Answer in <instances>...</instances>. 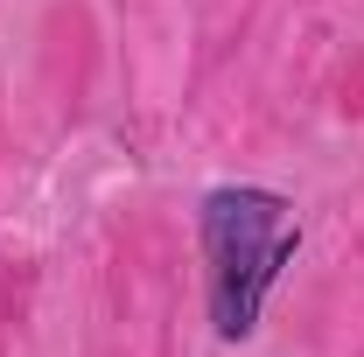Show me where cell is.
<instances>
[{
  "label": "cell",
  "mask_w": 364,
  "mask_h": 357,
  "mask_svg": "<svg viewBox=\"0 0 364 357\" xmlns=\"http://www.w3.org/2000/svg\"><path fill=\"white\" fill-rule=\"evenodd\" d=\"M294 245H301V224H294L287 196L252 189V182L203 196V252H210V315H218V336L238 343V336L259 329L267 287L294 260Z\"/></svg>",
  "instance_id": "6da1fadb"
}]
</instances>
